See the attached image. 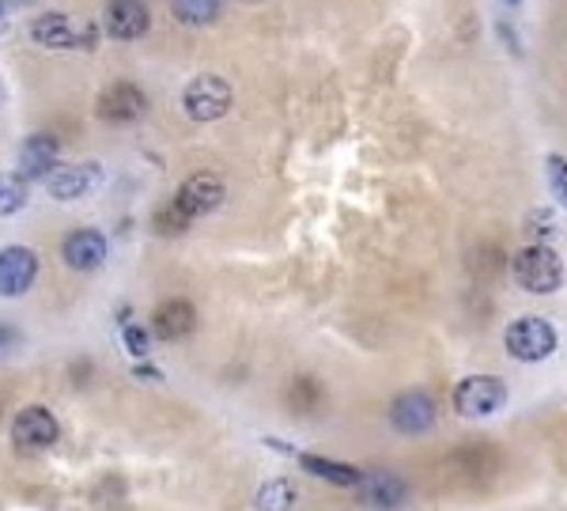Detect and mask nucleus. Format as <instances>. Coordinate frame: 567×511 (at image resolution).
<instances>
[{"instance_id":"f257e3e1","label":"nucleus","mask_w":567,"mask_h":511,"mask_svg":"<svg viewBox=\"0 0 567 511\" xmlns=\"http://www.w3.org/2000/svg\"><path fill=\"white\" fill-rule=\"evenodd\" d=\"M511 273H514V280H519V288H526V292H534V296H553L556 288L564 285L560 254H556L553 246H541V243L514 254Z\"/></svg>"},{"instance_id":"f03ea898","label":"nucleus","mask_w":567,"mask_h":511,"mask_svg":"<svg viewBox=\"0 0 567 511\" xmlns=\"http://www.w3.org/2000/svg\"><path fill=\"white\" fill-rule=\"evenodd\" d=\"M556 330L553 322L537 319V314H522V319H514L511 326L503 330V345L507 353L514 356V360L522 364H537V360H548V356L556 353Z\"/></svg>"},{"instance_id":"7ed1b4c3","label":"nucleus","mask_w":567,"mask_h":511,"mask_svg":"<svg viewBox=\"0 0 567 511\" xmlns=\"http://www.w3.org/2000/svg\"><path fill=\"white\" fill-rule=\"evenodd\" d=\"M507 402V387L496 375H469L454 387V413L466 421H485V416L500 413Z\"/></svg>"},{"instance_id":"20e7f679","label":"nucleus","mask_w":567,"mask_h":511,"mask_svg":"<svg viewBox=\"0 0 567 511\" xmlns=\"http://www.w3.org/2000/svg\"><path fill=\"white\" fill-rule=\"evenodd\" d=\"M231 102H235V91L220 76H197L182 91V110L193 122H220L231 110Z\"/></svg>"},{"instance_id":"39448f33","label":"nucleus","mask_w":567,"mask_h":511,"mask_svg":"<svg viewBox=\"0 0 567 511\" xmlns=\"http://www.w3.org/2000/svg\"><path fill=\"white\" fill-rule=\"evenodd\" d=\"M57 436H62V424L49 413L46 406H27L15 413L12 421V447L15 451H46L54 447Z\"/></svg>"},{"instance_id":"423d86ee","label":"nucleus","mask_w":567,"mask_h":511,"mask_svg":"<svg viewBox=\"0 0 567 511\" xmlns=\"http://www.w3.org/2000/svg\"><path fill=\"white\" fill-rule=\"evenodd\" d=\"M144 114H148V96H144V88H136V84H129V80L110 84V88L99 96L102 122L129 125V122H141Z\"/></svg>"},{"instance_id":"0eeeda50","label":"nucleus","mask_w":567,"mask_h":511,"mask_svg":"<svg viewBox=\"0 0 567 511\" xmlns=\"http://www.w3.org/2000/svg\"><path fill=\"white\" fill-rule=\"evenodd\" d=\"M152 27V12L144 0H110L102 12V31L118 42H136Z\"/></svg>"},{"instance_id":"6e6552de","label":"nucleus","mask_w":567,"mask_h":511,"mask_svg":"<svg viewBox=\"0 0 567 511\" xmlns=\"http://www.w3.org/2000/svg\"><path fill=\"white\" fill-rule=\"evenodd\" d=\"M220 201H223V182L216 175H209V170H201V175H189L186 182L178 186V193L170 204H175L186 220H197V216H204V212L216 209Z\"/></svg>"},{"instance_id":"1a4fd4ad","label":"nucleus","mask_w":567,"mask_h":511,"mask_svg":"<svg viewBox=\"0 0 567 511\" xmlns=\"http://www.w3.org/2000/svg\"><path fill=\"white\" fill-rule=\"evenodd\" d=\"M107 251H110V246H107V235L94 232V227H76V232H68L65 243H62L65 266L76 269V273L99 269L102 262H107Z\"/></svg>"},{"instance_id":"9d476101","label":"nucleus","mask_w":567,"mask_h":511,"mask_svg":"<svg viewBox=\"0 0 567 511\" xmlns=\"http://www.w3.org/2000/svg\"><path fill=\"white\" fill-rule=\"evenodd\" d=\"M390 424L405 436H420L435 424V402L424 390H405V395L393 398L390 406Z\"/></svg>"},{"instance_id":"9b49d317","label":"nucleus","mask_w":567,"mask_h":511,"mask_svg":"<svg viewBox=\"0 0 567 511\" xmlns=\"http://www.w3.org/2000/svg\"><path fill=\"white\" fill-rule=\"evenodd\" d=\"M38 277V258L31 246H4L0 251V296H23Z\"/></svg>"},{"instance_id":"f8f14e48","label":"nucleus","mask_w":567,"mask_h":511,"mask_svg":"<svg viewBox=\"0 0 567 511\" xmlns=\"http://www.w3.org/2000/svg\"><path fill=\"white\" fill-rule=\"evenodd\" d=\"M57 156H62V144H57L54 133H31L27 141L20 144V175L27 178V182L31 178L46 182L57 170Z\"/></svg>"},{"instance_id":"ddd939ff","label":"nucleus","mask_w":567,"mask_h":511,"mask_svg":"<svg viewBox=\"0 0 567 511\" xmlns=\"http://www.w3.org/2000/svg\"><path fill=\"white\" fill-rule=\"evenodd\" d=\"M102 182V170L94 164H76V167H57L54 175L46 178V190L54 201H80L88 198L94 186Z\"/></svg>"},{"instance_id":"4468645a","label":"nucleus","mask_w":567,"mask_h":511,"mask_svg":"<svg viewBox=\"0 0 567 511\" xmlns=\"http://www.w3.org/2000/svg\"><path fill=\"white\" fill-rule=\"evenodd\" d=\"M31 42L42 49H76L84 38L65 12H42L31 20Z\"/></svg>"},{"instance_id":"2eb2a0df","label":"nucleus","mask_w":567,"mask_h":511,"mask_svg":"<svg viewBox=\"0 0 567 511\" xmlns=\"http://www.w3.org/2000/svg\"><path fill=\"white\" fill-rule=\"evenodd\" d=\"M193 326H197V311L189 300H167L152 314V330H156L159 341H182L193 334Z\"/></svg>"},{"instance_id":"dca6fc26","label":"nucleus","mask_w":567,"mask_h":511,"mask_svg":"<svg viewBox=\"0 0 567 511\" xmlns=\"http://www.w3.org/2000/svg\"><path fill=\"white\" fill-rule=\"evenodd\" d=\"M359 497H364V504H371L378 511H393L405 504L409 485L398 474H367L364 485H359Z\"/></svg>"},{"instance_id":"f3484780","label":"nucleus","mask_w":567,"mask_h":511,"mask_svg":"<svg viewBox=\"0 0 567 511\" xmlns=\"http://www.w3.org/2000/svg\"><path fill=\"white\" fill-rule=\"evenodd\" d=\"M299 463H303V470H307V474L322 477V481L337 485V489H359V485H364V477H367L364 470H356V466H348V463H333V458L311 455V451H303V455H299Z\"/></svg>"},{"instance_id":"a211bd4d","label":"nucleus","mask_w":567,"mask_h":511,"mask_svg":"<svg viewBox=\"0 0 567 511\" xmlns=\"http://www.w3.org/2000/svg\"><path fill=\"white\" fill-rule=\"evenodd\" d=\"M296 497H299L296 481H288V477H273V481H265L262 489H257L254 508L257 511H291Z\"/></svg>"},{"instance_id":"6ab92c4d","label":"nucleus","mask_w":567,"mask_h":511,"mask_svg":"<svg viewBox=\"0 0 567 511\" xmlns=\"http://www.w3.org/2000/svg\"><path fill=\"white\" fill-rule=\"evenodd\" d=\"M31 198V182L20 170H0V216H15V212L27 204Z\"/></svg>"},{"instance_id":"aec40b11","label":"nucleus","mask_w":567,"mask_h":511,"mask_svg":"<svg viewBox=\"0 0 567 511\" xmlns=\"http://www.w3.org/2000/svg\"><path fill=\"white\" fill-rule=\"evenodd\" d=\"M170 12L186 27H204L220 15V0H170Z\"/></svg>"},{"instance_id":"412c9836","label":"nucleus","mask_w":567,"mask_h":511,"mask_svg":"<svg viewBox=\"0 0 567 511\" xmlns=\"http://www.w3.org/2000/svg\"><path fill=\"white\" fill-rule=\"evenodd\" d=\"M545 170H548V182H553V193L560 198V204H567V159L564 156H548Z\"/></svg>"},{"instance_id":"4be33fe9","label":"nucleus","mask_w":567,"mask_h":511,"mask_svg":"<svg viewBox=\"0 0 567 511\" xmlns=\"http://www.w3.org/2000/svg\"><path fill=\"white\" fill-rule=\"evenodd\" d=\"M186 224H189V220L175 209V204H170V209H159V216H156V227H159V232H182Z\"/></svg>"},{"instance_id":"5701e85b","label":"nucleus","mask_w":567,"mask_h":511,"mask_svg":"<svg viewBox=\"0 0 567 511\" xmlns=\"http://www.w3.org/2000/svg\"><path fill=\"white\" fill-rule=\"evenodd\" d=\"M148 330H141V326H125V348H129V353H133V356H144V353H148Z\"/></svg>"},{"instance_id":"b1692460","label":"nucleus","mask_w":567,"mask_h":511,"mask_svg":"<svg viewBox=\"0 0 567 511\" xmlns=\"http://www.w3.org/2000/svg\"><path fill=\"white\" fill-rule=\"evenodd\" d=\"M496 34H500V38H503V46L511 49L514 57L522 54V49H519V34H514V27H511V23H496Z\"/></svg>"},{"instance_id":"393cba45","label":"nucleus","mask_w":567,"mask_h":511,"mask_svg":"<svg viewBox=\"0 0 567 511\" xmlns=\"http://www.w3.org/2000/svg\"><path fill=\"white\" fill-rule=\"evenodd\" d=\"M12 8H15V0H0V34L8 31V20H12Z\"/></svg>"},{"instance_id":"a878e982","label":"nucleus","mask_w":567,"mask_h":511,"mask_svg":"<svg viewBox=\"0 0 567 511\" xmlns=\"http://www.w3.org/2000/svg\"><path fill=\"white\" fill-rule=\"evenodd\" d=\"M15 341V330L12 326H0V348H8Z\"/></svg>"},{"instance_id":"bb28decb","label":"nucleus","mask_w":567,"mask_h":511,"mask_svg":"<svg viewBox=\"0 0 567 511\" xmlns=\"http://www.w3.org/2000/svg\"><path fill=\"white\" fill-rule=\"evenodd\" d=\"M503 4H522V0H503Z\"/></svg>"},{"instance_id":"cd10ccee","label":"nucleus","mask_w":567,"mask_h":511,"mask_svg":"<svg viewBox=\"0 0 567 511\" xmlns=\"http://www.w3.org/2000/svg\"><path fill=\"white\" fill-rule=\"evenodd\" d=\"M20 4H27V0H15V8H20Z\"/></svg>"},{"instance_id":"c85d7f7f","label":"nucleus","mask_w":567,"mask_h":511,"mask_svg":"<svg viewBox=\"0 0 567 511\" xmlns=\"http://www.w3.org/2000/svg\"><path fill=\"white\" fill-rule=\"evenodd\" d=\"M0 102H4V88H0Z\"/></svg>"},{"instance_id":"c756f323","label":"nucleus","mask_w":567,"mask_h":511,"mask_svg":"<svg viewBox=\"0 0 567 511\" xmlns=\"http://www.w3.org/2000/svg\"><path fill=\"white\" fill-rule=\"evenodd\" d=\"M243 4H257V0H243Z\"/></svg>"}]
</instances>
